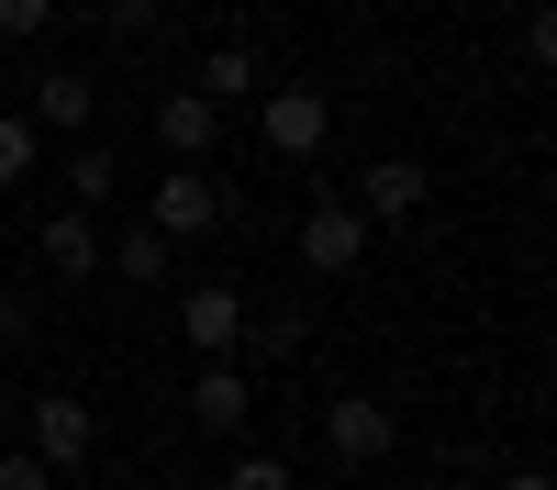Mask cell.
<instances>
[{
	"instance_id": "obj_1",
	"label": "cell",
	"mask_w": 557,
	"mask_h": 490,
	"mask_svg": "<svg viewBox=\"0 0 557 490\" xmlns=\"http://www.w3.org/2000/svg\"><path fill=\"white\" fill-rule=\"evenodd\" d=\"M323 134H335V101L312 78H268L257 89V146L268 156H323Z\"/></svg>"
},
{
	"instance_id": "obj_2",
	"label": "cell",
	"mask_w": 557,
	"mask_h": 490,
	"mask_svg": "<svg viewBox=\"0 0 557 490\" xmlns=\"http://www.w3.org/2000/svg\"><path fill=\"white\" fill-rule=\"evenodd\" d=\"M391 445H401V424H391L380 390H335V401H323V457H335V468H380Z\"/></svg>"
},
{
	"instance_id": "obj_3",
	"label": "cell",
	"mask_w": 557,
	"mask_h": 490,
	"mask_svg": "<svg viewBox=\"0 0 557 490\" xmlns=\"http://www.w3.org/2000/svg\"><path fill=\"white\" fill-rule=\"evenodd\" d=\"M23 445H34V457L67 479V468H89V457H101V413H89L78 390H45L34 413H23Z\"/></svg>"
},
{
	"instance_id": "obj_4",
	"label": "cell",
	"mask_w": 557,
	"mask_h": 490,
	"mask_svg": "<svg viewBox=\"0 0 557 490\" xmlns=\"http://www.w3.org/2000/svg\"><path fill=\"white\" fill-rule=\"evenodd\" d=\"M223 212H235V190H223L212 167H168L157 178V201H146V223L168 246H190V235H223Z\"/></svg>"
},
{
	"instance_id": "obj_5",
	"label": "cell",
	"mask_w": 557,
	"mask_h": 490,
	"mask_svg": "<svg viewBox=\"0 0 557 490\" xmlns=\"http://www.w3.org/2000/svg\"><path fill=\"white\" fill-rule=\"evenodd\" d=\"M178 345H190L201 368H212V356H235V345H246V290H223V279H201L190 301H178Z\"/></svg>"
},
{
	"instance_id": "obj_6",
	"label": "cell",
	"mask_w": 557,
	"mask_h": 490,
	"mask_svg": "<svg viewBox=\"0 0 557 490\" xmlns=\"http://www.w3.org/2000/svg\"><path fill=\"white\" fill-rule=\"evenodd\" d=\"M357 256H368V212L312 201V212H301V267H312V279H346Z\"/></svg>"
},
{
	"instance_id": "obj_7",
	"label": "cell",
	"mask_w": 557,
	"mask_h": 490,
	"mask_svg": "<svg viewBox=\"0 0 557 490\" xmlns=\"http://www.w3.org/2000/svg\"><path fill=\"white\" fill-rule=\"evenodd\" d=\"M89 112H101V78L89 67H34V101H23L34 134H89Z\"/></svg>"
},
{
	"instance_id": "obj_8",
	"label": "cell",
	"mask_w": 557,
	"mask_h": 490,
	"mask_svg": "<svg viewBox=\"0 0 557 490\" xmlns=\"http://www.w3.org/2000/svg\"><path fill=\"white\" fill-rule=\"evenodd\" d=\"M424 190H435V178H424V156H368V167H357V212H368V223L424 212Z\"/></svg>"
},
{
	"instance_id": "obj_9",
	"label": "cell",
	"mask_w": 557,
	"mask_h": 490,
	"mask_svg": "<svg viewBox=\"0 0 557 490\" xmlns=\"http://www.w3.org/2000/svg\"><path fill=\"white\" fill-rule=\"evenodd\" d=\"M157 146H168L178 167H201V156L223 146V112L201 101V89H168V101H157Z\"/></svg>"
},
{
	"instance_id": "obj_10",
	"label": "cell",
	"mask_w": 557,
	"mask_h": 490,
	"mask_svg": "<svg viewBox=\"0 0 557 490\" xmlns=\"http://www.w3.org/2000/svg\"><path fill=\"white\" fill-rule=\"evenodd\" d=\"M246 413H257V379L235 368V356H212V368L190 379V424H212V435H246Z\"/></svg>"
},
{
	"instance_id": "obj_11",
	"label": "cell",
	"mask_w": 557,
	"mask_h": 490,
	"mask_svg": "<svg viewBox=\"0 0 557 490\" xmlns=\"http://www.w3.org/2000/svg\"><path fill=\"white\" fill-rule=\"evenodd\" d=\"M34 256H45V279H101V223L89 212H45Z\"/></svg>"
},
{
	"instance_id": "obj_12",
	"label": "cell",
	"mask_w": 557,
	"mask_h": 490,
	"mask_svg": "<svg viewBox=\"0 0 557 490\" xmlns=\"http://www.w3.org/2000/svg\"><path fill=\"white\" fill-rule=\"evenodd\" d=\"M190 89H201L212 112H235V101H257V89H268V67H257V45H212Z\"/></svg>"
},
{
	"instance_id": "obj_13",
	"label": "cell",
	"mask_w": 557,
	"mask_h": 490,
	"mask_svg": "<svg viewBox=\"0 0 557 490\" xmlns=\"http://www.w3.org/2000/svg\"><path fill=\"white\" fill-rule=\"evenodd\" d=\"M101 267L123 290H157L168 279V235H157V223H123V235H101Z\"/></svg>"
},
{
	"instance_id": "obj_14",
	"label": "cell",
	"mask_w": 557,
	"mask_h": 490,
	"mask_svg": "<svg viewBox=\"0 0 557 490\" xmlns=\"http://www.w3.org/2000/svg\"><path fill=\"white\" fill-rule=\"evenodd\" d=\"M123 201V156L112 146H67V212H101Z\"/></svg>"
},
{
	"instance_id": "obj_15",
	"label": "cell",
	"mask_w": 557,
	"mask_h": 490,
	"mask_svg": "<svg viewBox=\"0 0 557 490\" xmlns=\"http://www.w3.org/2000/svg\"><path fill=\"white\" fill-rule=\"evenodd\" d=\"M34 156H45V134H34L23 112H0V190H23V178H34Z\"/></svg>"
},
{
	"instance_id": "obj_16",
	"label": "cell",
	"mask_w": 557,
	"mask_h": 490,
	"mask_svg": "<svg viewBox=\"0 0 557 490\" xmlns=\"http://www.w3.org/2000/svg\"><path fill=\"white\" fill-rule=\"evenodd\" d=\"M34 324H45V301L23 279H0V345H34Z\"/></svg>"
},
{
	"instance_id": "obj_17",
	"label": "cell",
	"mask_w": 557,
	"mask_h": 490,
	"mask_svg": "<svg viewBox=\"0 0 557 490\" xmlns=\"http://www.w3.org/2000/svg\"><path fill=\"white\" fill-rule=\"evenodd\" d=\"M301 335H312V312H268V324H246L257 356H301Z\"/></svg>"
},
{
	"instance_id": "obj_18",
	"label": "cell",
	"mask_w": 557,
	"mask_h": 490,
	"mask_svg": "<svg viewBox=\"0 0 557 490\" xmlns=\"http://www.w3.org/2000/svg\"><path fill=\"white\" fill-rule=\"evenodd\" d=\"M45 23H57V0H0V45H34Z\"/></svg>"
},
{
	"instance_id": "obj_19",
	"label": "cell",
	"mask_w": 557,
	"mask_h": 490,
	"mask_svg": "<svg viewBox=\"0 0 557 490\" xmlns=\"http://www.w3.org/2000/svg\"><path fill=\"white\" fill-rule=\"evenodd\" d=\"M223 490H301V479L278 468V457H235V468H223Z\"/></svg>"
},
{
	"instance_id": "obj_20",
	"label": "cell",
	"mask_w": 557,
	"mask_h": 490,
	"mask_svg": "<svg viewBox=\"0 0 557 490\" xmlns=\"http://www.w3.org/2000/svg\"><path fill=\"white\" fill-rule=\"evenodd\" d=\"M0 490H57V468H45L34 445H12V457H0Z\"/></svg>"
},
{
	"instance_id": "obj_21",
	"label": "cell",
	"mask_w": 557,
	"mask_h": 490,
	"mask_svg": "<svg viewBox=\"0 0 557 490\" xmlns=\"http://www.w3.org/2000/svg\"><path fill=\"white\" fill-rule=\"evenodd\" d=\"M101 23H112V34H134V45H146V34H157V0H112Z\"/></svg>"
},
{
	"instance_id": "obj_22",
	"label": "cell",
	"mask_w": 557,
	"mask_h": 490,
	"mask_svg": "<svg viewBox=\"0 0 557 490\" xmlns=\"http://www.w3.org/2000/svg\"><path fill=\"white\" fill-rule=\"evenodd\" d=\"M502 490H557V479H546V468H513V479H502Z\"/></svg>"
},
{
	"instance_id": "obj_23",
	"label": "cell",
	"mask_w": 557,
	"mask_h": 490,
	"mask_svg": "<svg viewBox=\"0 0 557 490\" xmlns=\"http://www.w3.org/2000/svg\"><path fill=\"white\" fill-rule=\"evenodd\" d=\"M424 490H480V479H469V468H446V479H424Z\"/></svg>"
}]
</instances>
